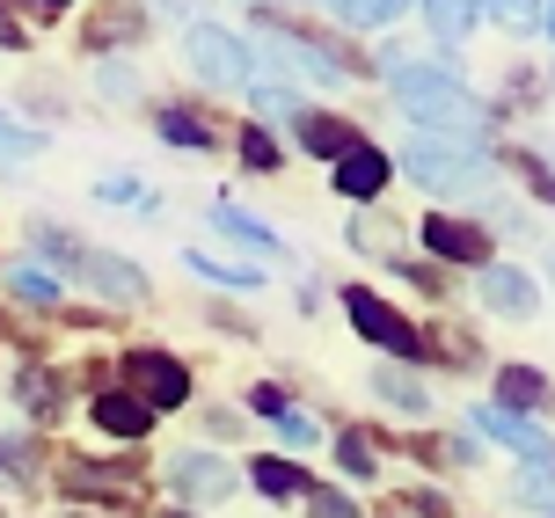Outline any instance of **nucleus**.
<instances>
[{"instance_id": "nucleus-12", "label": "nucleus", "mask_w": 555, "mask_h": 518, "mask_svg": "<svg viewBox=\"0 0 555 518\" xmlns=\"http://www.w3.org/2000/svg\"><path fill=\"white\" fill-rule=\"evenodd\" d=\"M482 300L498 307V314H533V277L512 271V263H490L482 271Z\"/></svg>"}, {"instance_id": "nucleus-30", "label": "nucleus", "mask_w": 555, "mask_h": 518, "mask_svg": "<svg viewBox=\"0 0 555 518\" xmlns=\"http://www.w3.org/2000/svg\"><path fill=\"white\" fill-rule=\"evenodd\" d=\"M519 496L541 504V511H555V475H548V467H527V475H519Z\"/></svg>"}, {"instance_id": "nucleus-32", "label": "nucleus", "mask_w": 555, "mask_h": 518, "mask_svg": "<svg viewBox=\"0 0 555 518\" xmlns=\"http://www.w3.org/2000/svg\"><path fill=\"white\" fill-rule=\"evenodd\" d=\"M0 154H8V161L37 154V132H23V125H8V117H0Z\"/></svg>"}, {"instance_id": "nucleus-9", "label": "nucleus", "mask_w": 555, "mask_h": 518, "mask_svg": "<svg viewBox=\"0 0 555 518\" xmlns=\"http://www.w3.org/2000/svg\"><path fill=\"white\" fill-rule=\"evenodd\" d=\"M475 424H482L490 438H504L512 453H527V467H548V461H555V445L533 431L527 416H512V410H475Z\"/></svg>"}, {"instance_id": "nucleus-25", "label": "nucleus", "mask_w": 555, "mask_h": 518, "mask_svg": "<svg viewBox=\"0 0 555 518\" xmlns=\"http://www.w3.org/2000/svg\"><path fill=\"white\" fill-rule=\"evenodd\" d=\"M8 285H15L23 300H37V307H59V277L37 271V263H15V271H8Z\"/></svg>"}, {"instance_id": "nucleus-31", "label": "nucleus", "mask_w": 555, "mask_h": 518, "mask_svg": "<svg viewBox=\"0 0 555 518\" xmlns=\"http://www.w3.org/2000/svg\"><path fill=\"white\" fill-rule=\"evenodd\" d=\"M271 424H278L285 438H293V445H314V416H307V410H293V402H285V410H278Z\"/></svg>"}, {"instance_id": "nucleus-4", "label": "nucleus", "mask_w": 555, "mask_h": 518, "mask_svg": "<svg viewBox=\"0 0 555 518\" xmlns=\"http://www.w3.org/2000/svg\"><path fill=\"white\" fill-rule=\"evenodd\" d=\"M344 314H351V322L365 328V336H373V344H380V351H431V336H424V328H410L402 322V314H395L388 300H380V293H373V285H351V293H344Z\"/></svg>"}, {"instance_id": "nucleus-27", "label": "nucleus", "mask_w": 555, "mask_h": 518, "mask_svg": "<svg viewBox=\"0 0 555 518\" xmlns=\"http://www.w3.org/2000/svg\"><path fill=\"white\" fill-rule=\"evenodd\" d=\"M0 475H15V482H37V445H23V438H0Z\"/></svg>"}, {"instance_id": "nucleus-14", "label": "nucleus", "mask_w": 555, "mask_h": 518, "mask_svg": "<svg viewBox=\"0 0 555 518\" xmlns=\"http://www.w3.org/2000/svg\"><path fill=\"white\" fill-rule=\"evenodd\" d=\"M498 394H504V410H548V402H555L548 380H541L533 365H504V373H498Z\"/></svg>"}, {"instance_id": "nucleus-33", "label": "nucleus", "mask_w": 555, "mask_h": 518, "mask_svg": "<svg viewBox=\"0 0 555 518\" xmlns=\"http://www.w3.org/2000/svg\"><path fill=\"white\" fill-rule=\"evenodd\" d=\"M95 81H103V95H139L132 66H103V74H95Z\"/></svg>"}, {"instance_id": "nucleus-18", "label": "nucleus", "mask_w": 555, "mask_h": 518, "mask_svg": "<svg viewBox=\"0 0 555 518\" xmlns=\"http://www.w3.org/2000/svg\"><path fill=\"white\" fill-rule=\"evenodd\" d=\"M336 23H351V29H373V23H395L410 0H322Z\"/></svg>"}, {"instance_id": "nucleus-8", "label": "nucleus", "mask_w": 555, "mask_h": 518, "mask_svg": "<svg viewBox=\"0 0 555 518\" xmlns=\"http://www.w3.org/2000/svg\"><path fill=\"white\" fill-rule=\"evenodd\" d=\"M336 191L344 197H380L388 191V154L365 146V139H351V146L336 154Z\"/></svg>"}, {"instance_id": "nucleus-37", "label": "nucleus", "mask_w": 555, "mask_h": 518, "mask_svg": "<svg viewBox=\"0 0 555 518\" xmlns=\"http://www.w3.org/2000/svg\"><path fill=\"white\" fill-rule=\"evenodd\" d=\"M314 518H351V504L344 496H314Z\"/></svg>"}, {"instance_id": "nucleus-11", "label": "nucleus", "mask_w": 555, "mask_h": 518, "mask_svg": "<svg viewBox=\"0 0 555 518\" xmlns=\"http://www.w3.org/2000/svg\"><path fill=\"white\" fill-rule=\"evenodd\" d=\"M176 490L183 496H227L234 490V467L212 461V453H183V461H176Z\"/></svg>"}, {"instance_id": "nucleus-26", "label": "nucleus", "mask_w": 555, "mask_h": 518, "mask_svg": "<svg viewBox=\"0 0 555 518\" xmlns=\"http://www.w3.org/2000/svg\"><path fill=\"white\" fill-rule=\"evenodd\" d=\"M336 467L359 475V482H373V467H380V461H373V445H365L359 431H344V438H336Z\"/></svg>"}, {"instance_id": "nucleus-5", "label": "nucleus", "mask_w": 555, "mask_h": 518, "mask_svg": "<svg viewBox=\"0 0 555 518\" xmlns=\"http://www.w3.org/2000/svg\"><path fill=\"white\" fill-rule=\"evenodd\" d=\"M125 380H132V394L146 410H183V402H191V373L168 351H132L125 358Z\"/></svg>"}, {"instance_id": "nucleus-34", "label": "nucleus", "mask_w": 555, "mask_h": 518, "mask_svg": "<svg viewBox=\"0 0 555 518\" xmlns=\"http://www.w3.org/2000/svg\"><path fill=\"white\" fill-rule=\"evenodd\" d=\"M103 197H111V205H154V197L139 191V183H125V176H111V183H103Z\"/></svg>"}, {"instance_id": "nucleus-3", "label": "nucleus", "mask_w": 555, "mask_h": 518, "mask_svg": "<svg viewBox=\"0 0 555 518\" xmlns=\"http://www.w3.org/2000/svg\"><path fill=\"white\" fill-rule=\"evenodd\" d=\"M183 52H191V66L205 74L212 88H242L256 74V59L242 37H227L220 23H191V37H183Z\"/></svg>"}, {"instance_id": "nucleus-28", "label": "nucleus", "mask_w": 555, "mask_h": 518, "mask_svg": "<svg viewBox=\"0 0 555 518\" xmlns=\"http://www.w3.org/2000/svg\"><path fill=\"white\" fill-rule=\"evenodd\" d=\"M482 15H498L504 29H533V15H541V0H482Z\"/></svg>"}, {"instance_id": "nucleus-16", "label": "nucleus", "mask_w": 555, "mask_h": 518, "mask_svg": "<svg viewBox=\"0 0 555 518\" xmlns=\"http://www.w3.org/2000/svg\"><path fill=\"white\" fill-rule=\"evenodd\" d=\"M132 37H139V8L132 0H111V8L88 15V44H132Z\"/></svg>"}, {"instance_id": "nucleus-39", "label": "nucleus", "mask_w": 555, "mask_h": 518, "mask_svg": "<svg viewBox=\"0 0 555 518\" xmlns=\"http://www.w3.org/2000/svg\"><path fill=\"white\" fill-rule=\"evenodd\" d=\"M37 8H66V0H37Z\"/></svg>"}, {"instance_id": "nucleus-22", "label": "nucleus", "mask_w": 555, "mask_h": 518, "mask_svg": "<svg viewBox=\"0 0 555 518\" xmlns=\"http://www.w3.org/2000/svg\"><path fill=\"white\" fill-rule=\"evenodd\" d=\"M154 125H162L168 146H212V125H205V117H191V109H162Z\"/></svg>"}, {"instance_id": "nucleus-17", "label": "nucleus", "mask_w": 555, "mask_h": 518, "mask_svg": "<svg viewBox=\"0 0 555 518\" xmlns=\"http://www.w3.org/2000/svg\"><path fill=\"white\" fill-rule=\"evenodd\" d=\"M293 132H300V146L307 154H344V146H351V132H344V125H336V117H314V109H300V117H293Z\"/></svg>"}, {"instance_id": "nucleus-10", "label": "nucleus", "mask_w": 555, "mask_h": 518, "mask_svg": "<svg viewBox=\"0 0 555 518\" xmlns=\"http://www.w3.org/2000/svg\"><path fill=\"white\" fill-rule=\"evenodd\" d=\"M59 482L74 496H111V504H132V467H88V461H66Z\"/></svg>"}, {"instance_id": "nucleus-35", "label": "nucleus", "mask_w": 555, "mask_h": 518, "mask_svg": "<svg viewBox=\"0 0 555 518\" xmlns=\"http://www.w3.org/2000/svg\"><path fill=\"white\" fill-rule=\"evenodd\" d=\"M410 511H416V518H453V504H446V496H431V490H416Z\"/></svg>"}, {"instance_id": "nucleus-2", "label": "nucleus", "mask_w": 555, "mask_h": 518, "mask_svg": "<svg viewBox=\"0 0 555 518\" xmlns=\"http://www.w3.org/2000/svg\"><path fill=\"white\" fill-rule=\"evenodd\" d=\"M402 168H410V183L446 191V197L482 191V183H490V154H482L475 139H431V132H416L410 146H402Z\"/></svg>"}, {"instance_id": "nucleus-38", "label": "nucleus", "mask_w": 555, "mask_h": 518, "mask_svg": "<svg viewBox=\"0 0 555 518\" xmlns=\"http://www.w3.org/2000/svg\"><path fill=\"white\" fill-rule=\"evenodd\" d=\"M0 44H23V29H15V15L0 8Z\"/></svg>"}, {"instance_id": "nucleus-13", "label": "nucleus", "mask_w": 555, "mask_h": 518, "mask_svg": "<svg viewBox=\"0 0 555 518\" xmlns=\"http://www.w3.org/2000/svg\"><path fill=\"white\" fill-rule=\"evenodd\" d=\"M95 424H103L111 438H146L154 410H146L139 394H95Z\"/></svg>"}, {"instance_id": "nucleus-19", "label": "nucleus", "mask_w": 555, "mask_h": 518, "mask_svg": "<svg viewBox=\"0 0 555 518\" xmlns=\"http://www.w3.org/2000/svg\"><path fill=\"white\" fill-rule=\"evenodd\" d=\"M424 15H431V29H439V44H468L475 0H424Z\"/></svg>"}, {"instance_id": "nucleus-36", "label": "nucleus", "mask_w": 555, "mask_h": 518, "mask_svg": "<svg viewBox=\"0 0 555 518\" xmlns=\"http://www.w3.org/2000/svg\"><path fill=\"white\" fill-rule=\"evenodd\" d=\"M519 168H527V183H533V191H541V197H548V205H555V176H548V161H533V154H527V161H519Z\"/></svg>"}, {"instance_id": "nucleus-1", "label": "nucleus", "mask_w": 555, "mask_h": 518, "mask_svg": "<svg viewBox=\"0 0 555 518\" xmlns=\"http://www.w3.org/2000/svg\"><path fill=\"white\" fill-rule=\"evenodd\" d=\"M388 74H395V103L410 109L431 139H475L482 125H490L482 103H475L453 74H439V66H388Z\"/></svg>"}, {"instance_id": "nucleus-15", "label": "nucleus", "mask_w": 555, "mask_h": 518, "mask_svg": "<svg viewBox=\"0 0 555 518\" xmlns=\"http://www.w3.org/2000/svg\"><path fill=\"white\" fill-rule=\"evenodd\" d=\"M373 387H380V402H395L402 416H424V410H431L424 380H416V373H402V365H380V373H373Z\"/></svg>"}, {"instance_id": "nucleus-21", "label": "nucleus", "mask_w": 555, "mask_h": 518, "mask_svg": "<svg viewBox=\"0 0 555 518\" xmlns=\"http://www.w3.org/2000/svg\"><path fill=\"white\" fill-rule=\"evenodd\" d=\"M256 490H263V496H314L293 461H256Z\"/></svg>"}, {"instance_id": "nucleus-40", "label": "nucleus", "mask_w": 555, "mask_h": 518, "mask_svg": "<svg viewBox=\"0 0 555 518\" xmlns=\"http://www.w3.org/2000/svg\"><path fill=\"white\" fill-rule=\"evenodd\" d=\"M548 29H555V15H548Z\"/></svg>"}, {"instance_id": "nucleus-23", "label": "nucleus", "mask_w": 555, "mask_h": 518, "mask_svg": "<svg viewBox=\"0 0 555 518\" xmlns=\"http://www.w3.org/2000/svg\"><path fill=\"white\" fill-rule=\"evenodd\" d=\"M191 271L212 277V285H242V293H249V285H263V271H249V263H212L205 248H191Z\"/></svg>"}, {"instance_id": "nucleus-29", "label": "nucleus", "mask_w": 555, "mask_h": 518, "mask_svg": "<svg viewBox=\"0 0 555 518\" xmlns=\"http://www.w3.org/2000/svg\"><path fill=\"white\" fill-rule=\"evenodd\" d=\"M242 161H249V168H278V139L263 132V125H249V132H242Z\"/></svg>"}, {"instance_id": "nucleus-6", "label": "nucleus", "mask_w": 555, "mask_h": 518, "mask_svg": "<svg viewBox=\"0 0 555 518\" xmlns=\"http://www.w3.org/2000/svg\"><path fill=\"white\" fill-rule=\"evenodd\" d=\"M74 271L103 293V300H117V307H132V300H146V277H139V263H125V256H103V248H81V263Z\"/></svg>"}, {"instance_id": "nucleus-7", "label": "nucleus", "mask_w": 555, "mask_h": 518, "mask_svg": "<svg viewBox=\"0 0 555 518\" xmlns=\"http://www.w3.org/2000/svg\"><path fill=\"white\" fill-rule=\"evenodd\" d=\"M424 248L446 256V263H482L490 271V234L468 226V219H424Z\"/></svg>"}, {"instance_id": "nucleus-20", "label": "nucleus", "mask_w": 555, "mask_h": 518, "mask_svg": "<svg viewBox=\"0 0 555 518\" xmlns=\"http://www.w3.org/2000/svg\"><path fill=\"white\" fill-rule=\"evenodd\" d=\"M212 226H220V234H234V242H249V248H263V256H278V234L263 226V219L234 212V205H220V212H212Z\"/></svg>"}, {"instance_id": "nucleus-24", "label": "nucleus", "mask_w": 555, "mask_h": 518, "mask_svg": "<svg viewBox=\"0 0 555 518\" xmlns=\"http://www.w3.org/2000/svg\"><path fill=\"white\" fill-rule=\"evenodd\" d=\"M15 402H23V410H37V416H52V410H59V380H52V373H37V365H29L23 380H15Z\"/></svg>"}]
</instances>
